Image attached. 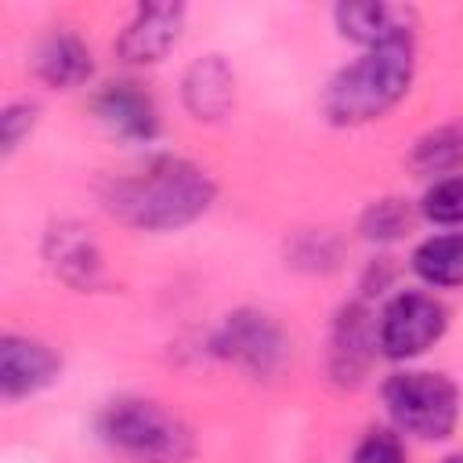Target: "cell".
I'll return each instance as SVG.
<instances>
[{"instance_id": "obj_18", "label": "cell", "mask_w": 463, "mask_h": 463, "mask_svg": "<svg viewBox=\"0 0 463 463\" xmlns=\"http://www.w3.org/2000/svg\"><path fill=\"white\" fill-rule=\"evenodd\" d=\"M420 217L438 224V228H463V174L438 177L423 188L416 203Z\"/></svg>"}, {"instance_id": "obj_11", "label": "cell", "mask_w": 463, "mask_h": 463, "mask_svg": "<svg viewBox=\"0 0 463 463\" xmlns=\"http://www.w3.org/2000/svg\"><path fill=\"white\" fill-rule=\"evenodd\" d=\"M61 380V354L29 333H4L0 336V398L22 402L36 398Z\"/></svg>"}, {"instance_id": "obj_7", "label": "cell", "mask_w": 463, "mask_h": 463, "mask_svg": "<svg viewBox=\"0 0 463 463\" xmlns=\"http://www.w3.org/2000/svg\"><path fill=\"white\" fill-rule=\"evenodd\" d=\"M40 257L47 271L72 293H94L105 286V250L83 221H51L40 239Z\"/></svg>"}, {"instance_id": "obj_9", "label": "cell", "mask_w": 463, "mask_h": 463, "mask_svg": "<svg viewBox=\"0 0 463 463\" xmlns=\"http://www.w3.org/2000/svg\"><path fill=\"white\" fill-rule=\"evenodd\" d=\"M188 7L184 4H137L119 36L112 40V51L130 69L159 65L184 33Z\"/></svg>"}, {"instance_id": "obj_2", "label": "cell", "mask_w": 463, "mask_h": 463, "mask_svg": "<svg viewBox=\"0 0 463 463\" xmlns=\"http://www.w3.org/2000/svg\"><path fill=\"white\" fill-rule=\"evenodd\" d=\"M412 80H416V40L369 47L326 80L318 94V109L329 127L340 130L369 127L405 101Z\"/></svg>"}, {"instance_id": "obj_16", "label": "cell", "mask_w": 463, "mask_h": 463, "mask_svg": "<svg viewBox=\"0 0 463 463\" xmlns=\"http://www.w3.org/2000/svg\"><path fill=\"white\" fill-rule=\"evenodd\" d=\"M409 166L416 177H430V181L449 177V174H463V127L441 123V127L420 134L412 141Z\"/></svg>"}, {"instance_id": "obj_19", "label": "cell", "mask_w": 463, "mask_h": 463, "mask_svg": "<svg viewBox=\"0 0 463 463\" xmlns=\"http://www.w3.org/2000/svg\"><path fill=\"white\" fill-rule=\"evenodd\" d=\"M286 264L311 275H326L340 264V242L329 232H297L286 246Z\"/></svg>"}, {"instance_id": "obj_20", "label": "cell", "mask_w": 463, "mask_h": 463, "mask_svg": "<svg viewBox=\"0 0 463 463\" xmlns=\"http://www.w3.org/2000/svg\"><path fill=\"white\" fill-rule=\"evenodd\" d=\"M40 123V105L29 101V98H18V101H7L0 109V156L11 159L36 130Z\"/></svg>"}, {"instance_id": "obj_17", "label": "cell", "mask_w": 463, "mask_h": 463, "mask_svg": "<svg viewBox=\"0 0 463 463\" xmlns=\"http://www.w3.org/2000/svg\"><path fill=\"white\" fill-rule=\"evenodd\" d=\"M416 206L402 195H380L373 199L362 213H358V235L365 242H376V246H391L398 239H405L416 224Z\"/></svg>"}, {"instance_id": "obj_21", "label": "cell", "mask_w": 463, "mask_h": 463, "mask_svg": "<svg viewBox=\"0 0 463 463\" xmlns=\"http://www.w3.org/2000/svg\"><path fill=\"white\" fill-rule=\"evenodd\" d=\"M351 463H409V452L394 427H369L354 441Z\"/></svg>"}, {"instance_id": "obj_4", "label": "cell", "mask_w": 463, "mask_h": 463, "mask_svg": "<svg viewBox=\"0 0 463 463\" xmlns=\"http://www.w3.org/2000/svg\"><path fill=\"white\" fill-rule=\"evenodd\" d=\"M380 398L391 427L416 441H449L459 427V387L438 369H398L380 383Z\"/></svg>"}, {"instance_id": "obj_3", "label": "cell", "mask_w": 463, "mask_h": 463, "mask_svg": "<svg viewBox=\"0 0 463 463\" xmlns=\"http://www.w3.org/2000/svg\"><path fill=\"white\" fill-rule=\"evenodd\" d=\"M94 430L105 449H112L127 463H188L195 456L192 427L156 398L119 394L112 398Z\"/></svg>"}, {"instance_id": "obj_5", "label": "cell", "mask_w": 463, "mask_h": 463, "mask_svg": "<svg viewBox=\"0 0 463 463\" xmlns=\"http://www.w3.org/2000/svg\"><path fill=\"white\" fill-rule=\"evenodd\" d=\"M206 351L217 362H228L253 380H275L289 365L293 344L275 315L260 307H235L210 329Z\"/></svg>"}, {"instance_id": "obj_22", "label": "cell", "mask_w": 463, "mask_h": 463, "mask_svg": "<svg viewBox=\"0 0 463 463\" xmlns=\"http://www.w3.org/2000/svg\"><path fill=\"white\" fill-rule=\"evenodd\" d=\"M391 279H394L391 257H376V260H369L365 279H362V297H369V293H383V289L391 286Z\"/></svg>"}, {"instance_id": "obj_8", "label": "cell", "mask_w": 463, "mask_h": 463, "mask_svg": "<svg viewBox=\"0 0 463 463\" xmlns=\"http://www.w3.org/2000/svg\"><path fill=\"white\" fill-rule=\"evenodd\" d=\"M380 354L376 344V318L365 304V297H354L336 307L329 322V351H326V369L336 387H358L373 362Z\"/></svg>"}, {"instance_id": "obj_1", "label": "cell", "mask_w": 463, "mask_h": 463, "mask_svg": "<svg viewBox=\"0 0 463 463\" xmlns=\"http://www.w3.org/2000/svg\"><path fill=\"white\" fill-rule=\"evenodd\" d=\"M101 210L130 232L170 235L203 221L217 203V181L184 156H152L145 166L101 181Z\"/></svg>"}, {"instance_id": "obj_13", "label": "cell", "mask_w": 463, "mask_h": 463, "mask_svg": "<svg viewBox=\"0 0 463 463\" xmlns=\"http://www.w3.org/2000/svg\"><path fill=\"white\" fill-rule=\"evenodd\" d=\"M181 105L195 123H224L235 109V69L224 54H199L181 76Z\"/></svg>"}, {"instance_id": "obj_23", "label": "cell", "mask_w": 463, "mask_h": 463, "mask_svg": "<svg viewBox=\"0 0 463 463\" xmlns=\"http://www.w3.org/2000/svg\"><path fill=\"white\" fill-rule=\"evenodd\" d=\"M438 463H463V452H449V456H441Z\"/></svg>"}, {"instance_id": "obj_15", "label": "cell", "mask_w": 463, "mask_h": 463, "mask_svg": "<svg viewBox=\"0 0 463 463\" xmlns=\"http://www.w3.org/2000/svg\"><path fill=\"white\" fill-rule=\"evenodd\" d=\"M412 275L430 289H463V232H438L409 253Z\"/></svg>"}, {"instance_id": "obj_10", "label": "cell", "mask_w": 463, "mask_h": 463, "mask_svg": "<svg viewBox=\"0 0 463 463\" xmlns=\"http://www.w3.org/2000/svg\"><path fill=\"white\" fill-rule=\"evenodd\" d=\"M90 112L112 137L130 141V145H152L163 130V116H159L156 98L134 80L101 83L90 98Z\"/></svg>"}, {"instance_id": "obj_6", "label": "cell", "mask_w": 463, "mask_h": 463, "mask_svg": "<svg viewBox=\"0 0 463 463\" xmlns=\"http://www.w3.org/2000/svg\"><path fill=\"white\" fill-rule=\"evenodd\" d=\"M449 333V307L427 289H398L376 315V344L391 362L423 358Z\"/></svg>"}, {"instance_id": "obj_12", "label": "cell", "mask_w": 463, "mask_h": 463, "mask_svg": "<svg viewBox=\"0 0 463 463\" xmlns=\"http://www.w3.org/2000/svg\"><path fill=\"white\" fill-rule=\"evenodd\" d=\"M333 25L344 40L358 43L362 51L369 47H387V43H402V40H416L420 18L416 7L409 4H336L333 7Z\"/></svg>"}, {"instance_id": "obj_14", "label": "cell", "mask_w": 463, "mask_h": 463, "mask_svg": "<svg viewBox=\"0 0 463 463\" xmlns=\"http://www.w3.org/2000/svg\"><path fill=\"white\" fill-rule=\"evenodd\" d=\"M33 72L51 90H76L94 76V51L80 33L58 25L36 43Z\"/></svg>"}]
</instances>
